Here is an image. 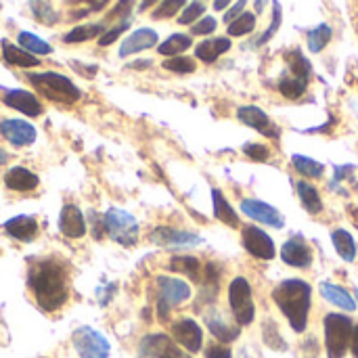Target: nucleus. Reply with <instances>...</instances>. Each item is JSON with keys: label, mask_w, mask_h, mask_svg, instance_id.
<instances>
[{"label": "nucleus", "mask_w": 358, "mask_h": 358, "mask_svg": "<svg viewBox=\"0 0 358 358\" xmlns=\"http://www.w3.org/2000/svg\"><path fill=\"white\" fill-rule=\"evenodd\" d=\"M229 304L239 327L252 325L256 319V306L252 298V287L245 277H235L229 285Z\"/></svg>", "instance_id": "5"}, {"label": "nucleus", "mask_w": 358, "mask_h": 358, "mask_svg": "<svg viewBox=\"0 0 358 358\" xmlns=\"http://www.w3.org/2000/svg\"><path fill=\"white\" fill-rule=\"evenodd\" d=\"M128 67H132V69H147V67H151V61H134Z\"/></svg>", "instance_id": "52"}, {"label": "nucleus", "mask_w": 358, "mask_h": 358, "mask_svg": "<svg viewBox=\"0 0 358 358\" xmlns=\"http://www.w3.org/2000/svg\"><path fill=\"white\" fill-rule=\"evenodd\" d=\"M134 2H136V0H117V4L107 13V19H122V21H126L128 15L132 13Z\"/></svg>", "instance_id": "46"}, {"label": "nucleus", "mask_w": 358, "mask_h": 358, "mask_svg": "<svg viewBox=\"0 0 358 358\" xmlns=\"http://www.w3.org/2000/svg\"><path fill=\"white\" fill-rule=\"evenodd\" d=\"M264 6H266V0H256V10H258V13H262Z\"/></svg>", "instance_id": "55"}, {"label": "nucleus", "mask_w": 358, "mask_h": 358, "mask_svg": "<svg viewBox=\"0 0 358 358\" xmlns=\"http://www.w3.org/2000/svg\"><path fill=\"white\" fill-rule=\"evenodd\" d=\"M2 57L8 65H15V67H38L40 65V59L25 52L23 48H17L13 42L8 40H2Z\"/></svg>", "instance_id": "24"}, {"label": "nucleus", "mask_w": 358, "mask_h": 358, "mask_svg": "<svg viewBox=\"0 0 358 358\" xmlns=\"http://www.w3.org/2000/svg\"><path fill=\"white\" fill-rule=\"evenodd\" d=\"M187 4V0H162L155 8H153V19H170L174 17L182 6Z\"/></svg>", "instance_id": "42"}, {"label": "nucleus", "mask_w": 358, "mask_h": 358, "mask_svg": "<svg viewBox=\"0 0 358 358\" xmlns=\"http://www.w3.org/2000/svg\"><path fill=\"white\" fill-rule=\"evenodd\" d=\"M350 352H352V357L358 358V325H355V329H352V338H350Z\"/></svg>", "instance_id": "51"}, {"label": "nucleus", "mask_w": 358, "mask_h": 358, "mask_svg": "<svg viewBox=\"0 0 358 358\" xmlns=\"http://www.w3.org/2000/svg\"><path fill=\"white\" fill-rule=\"evenodd\" d=\"M103 227L107 235L120 245L130 248L138 241V222L126 210H117V208L107 210V214L103 216Z\"/></svg>", "instance_id": "6"}, {"label": "nucleus", "mask_w": 358, "mask_h": 358, "mask_svg": "<svg viewBox=\"0 0 358 358\" xmlns=\"http://www.w3.org/2000/svg\"><path fill=\"white\" fill-rule=\"evenodd\" d=\"M59 231L69 239H80L86 235V218L78 206L73 203L63 206L61 216H59Z\"/></svg>", "instance_id": "16"}, {"label": "nucleus", "mask_w": 358, "mask_h": 358, "mask_svg": "<svg viewBox=\"0 0 358 358\" xmlns=\"http://www.w3.org/2000/svg\"><path fill=\"white\" fill-rule=\"evenodd\" d=\"M138 358H185L172 338L166 334H149L138 344Z\"/></svg>", "instance_id": "10"}, {"label": "nucleus", "mask_w": 358, "mask_h": 358, "mask_svg": "<svg viewBox=\"0 0 358 358\" xmlns=\"http://www.w3.org/2000/svg\"><path fill=\"white\" fill-rule=\"evenodd\" d=\"M281 21H283V8H281V4L275 0V2H273V21H271V25H268V29H266V31H264V34H262V36L256 40V44H258V46L266 44V42H268V40H271V38H273V36L279 31V27H281Z\"/></svg>", "instance_id": "40"}, {"label": "nucleus", "mask_w": 358, "mask_h": 358, "mask_svg": "<svg viewBox=\"0 0 358 358\" xmlns=\"http://www.w3.org/2000/svg\"><path fill=\"white\" fill-rule=\"evenodd\" d=\"M241 210L248 218L256 220V222H262V224H268V227H275V229H281L285 224L281 212H277L273 206L260 201V199H243L241 201Z\"/></svg>", "instance_id": "14"}, {"label": "nucleus", "mask_w": 358, "mask_h": 358, "mask_svg": "<svg viewBox=\"0 0 358 358\" xmlns=\"http://www.w3.org/2000/svg\"><path fill=\"white\" fill-rule=\"evenodd\" d=\"M6 162V155L4 153H0V164H4Z\"/></svg>", "instance_id": "56"}, {"label": "nucleus", "mask_w": 358, "mask_h": 358, "mask_svg": "<svg viewBox=\"0 0 358 358\" xmlns=\"http://www.w3.org/2000/svg\"><path fill=\"white\" fill-rule=\"evenodd\" d=\"M321 294H323V298H325L327 302L336 304L338 308H342V310H346V313H355V308H357L355 298H352L344 287H340V285H336V283H329V281L321 283Z\"/></svg>", "instance_id": "23"}, {"label": "nucleus", "mask_w": 358, "mask_h": 358, "mask_svg": "<svg viewBox=\"0 0 358 358\" xmlns=\"http://www.w3.org/2000/svg\"><path fill=\"white\" fill-rule=\"evenodd\" d=\"M38 176L34 172H29L27 168L23 166H15L10 168L6 174H4V185L10 189V191H17V193H29L38 187Z\"/></svg>", "instance_id": "21"}, {"label": "nucleus", "mask_w": 358, "mask_h": 358, "mask_svg": "<svg viewBox=\"0 0 358 358\" xmlns=\"http://www.w3.org/2000/svg\"><path fill=\"white\" fill-rule=\"evenodd\" d=\"M243 153L254 162H266L271 157V149L266 145H260V143H248L243 147Z\"/></svg>", "instance_id": "45"}, {"label": "nucleus", "mask_w": 358, "mask_h": 358, "mask_svg": "<svg viewBox=\"0 0 358 358\" xmlns=\"http://www.w3.org/2000/svg\"><path fill=\"white\" fill-rule=\"evenodd\" d=\"M212 201H214V216H216L220 222H224V224L237 229V227H239V216H237V212L233 210V206L227 201V197H224V193H222L220 189H212Z\"/></svg>", "instance_id": "26"}, {"label": "nucleus", "mask_w": 358, "mask_h": 358, "mask_svg": "<svg viewBox=\"0 0 358 358\" xmlns=\"http://www.w3.org/2000/svg\"><path fill=\"white\" fill-rule=\"evenodd\" d=\"M105 25L103 23H84V25H78L73 27L71 31H67L63 36V42L65 44H78V42H86V40H92L96 38L99 34H103Z\"/></svg>", "instance_id": "30"}, {"label": "nucleus", "mask_w": 358, "mask_h": 358, "mask_svg": "<svg viewBox=\"0 0 358 358\" xmlns=\"http://www.w3.org/2000/svg\"><path fill=\"white\" fill-rule=\"evenodd\" d=\"M170 271L182 273L193 281H201V262L193 256H174L170 260Z\"/></svg>", "instance_id": "29"}, {"label": "nucleus", "mask_w": 358, "mask_h": 358, "mask_svg": "<svg viewBox=\"0 0 358 358\" xmlns=\"http://www.w3.org/2000/svg\"><path fill=\"white\" fill-rule=\"evenodd\" d=\"M245 4H248V0H237V4L231 6V8L224 13V23H231V21H235L239 15H243V13H245Z\"/></svg>", "instance_id": "49"}, {"label": "nucleus", "mask_w": 358, "mask_h": 358, "mask_svg": "<svg viewBox=\"0 0 358 358\" xmlns=\"http://www.w3.org/2000/svg\"><path fill=\"white\" fill-rule=\"evenodd\" d=\"M191 44H193L191 36H187V34H172L168 40H164L157 46V50L164 57H176V55H182L187 48H191Z\"/></svg>", "instance_id": "31"}, {"label": "nucleus", "mask_w": 358, "mask_h": 358, "mask_svg": "<svg viewBox=\"0 0 358 358\" xmlns=\"http://www.w3.org/2000/svg\"><path fill=\"white\" fill-rule=\"evenodd\" d=\"M0 134L13 147H27L38 136L36 128L25 120H2L0 122Z\"/></svg>", "instance_id": "12"}, {"label": "nucleus", "mask_w": 358, "mask_h": 358, "mask_svg": "<svg viewBox=\"0 0 358 358\" xmlns=\"http://www.w3.org/2000/svg\"><path fill=\"white\" fill-rule=\"evenodd\" d=\"M325 327V348L329 358H344L350 348V338H352V321L344 315H327L323 321Z\"/></svg>", "instance_id": "4"}, {"label": "nucleus", "mask_w": 358, "mask_h": 358, "mask_svg": "<svg viewBox=\"0 0 358 358\" xmlns=\"http://www.w3.org/2000/svg\"><path fill=\"white\" fill-rule=\"evenodd\" d=\"M237 117H239V122H243L245 126H250V128H254V130H260L262 134H266V136H271V138H277V136H279V128L273 126L268 113L262 111V109L256 107V105H243V107H239V109H237Z\"/></svg>", "instance_id": "15"}, {"label": "nucleus", "mask_w": 358, "mask_h": 358, "mask_svg": "<svg viewBox=\"0 0 358 358\" xmlns=\"http://www.w3.org/2000/svg\"><path fill=\"white\" fill-rule=\"evenodd\" d=\"M130 27V21L126 19V21H120L117 25H113L111 29H107L105 34H101V38H99V44L101 46H109V44H113L126 29Z\"/></svg>", "instance_id": "44"}, {"label": "nucleus", "mask_w": 358, "mask_h": 358, "mask_svg": "<svg viewBox=\"0 0 358 358\" xmlns=\"http://www.w3.org/2000/svg\"><path fill=\"white\" fill-rule=\"evenodd\" d=\"M231 2H233V0H214V8H216V10H224Z\"/></svg>", "instance_id": "53"}, {"label": "nucleus", "mask_w": 358, "mask_h": 358, "mask_svg": "<svg viewBox=\"0 0 358 358\" xmlns=\"http://www.w3.org/2000/svg\"><path fill=\"white\" fill-rule=\"evenodd\" d=\"M203 13H206V4L199 2V0H195V2H191V4L185 6V10L178 17V23L180 25H193V23H197V19L203 17Z\"/></svg>", "instance_id": "43"}, {"label": "nucleus", "mask_w": 358, "mask_h": 358, "mask_svg": "<svg viewBox=\"0 0 358 358\" xmlns=\"http://www.w3.org/2000/svg\"><path fill=\"white\" fill-rule=\"evenodd\" d=\"M206 358H231L233 357V352H231V348L229 346H224V344H212V346H208L206 348Z\"/></svg>", "instance_id": "48"}, {"label": "nucleus", "mask_w": 358, "mask_h": 358, "mask_svg": "<svg viewBox=\"0 0 358 358\" xmlns=\"http://www.w3.org/2000/svg\"><path fill=\"white\" fill-rule=\"evenodd\" d=\"M241 243L248 250V254H252L254 258H260V260H273L277 254L271 235L254 224H248L241 229Z\"/></svg>", "instance_id": "9"}, {"label": "nucleus", "mask_w": 358, "mask_h": 358, "mask_svg": "<svg viewBox=\"0 0 358 358\" xmlns=\"http://www.w3.org/2000/svg\"><path fill=\"white\" fill-rule=\"evenodd\" d=\"M191 298V287L182 279L174 277H157V315L162 321L170 317L174 306H180Z\"/></svg>", "instance_id": "7"}, {"label": "nucleus", "mask_w": 358, "mask_h": 358, "mask_svg": "<svg viewBox=\"0 0 358 358\" xmlns=\"http://www.w3.org/2000/svg\"><path fill=\"white\" fill-rule=\"evenodd\" d=\"M281 260L294 268H308L313 264V250L302 239H289L281 248Z\"/></svg>", "instance_id": "18"}, {"label": "nucleus", "mask_w": 358, "mask_h": 358, "mask_svg": "<svg viewBox=\"0 0 358 358\" xmlns=\"http://www.w3.org/2000/svg\"><path fill=\"white\" fill-rule=\"evenodd\" d=\"M2 229L13 237V239H17V241H23V243H29V241H34L36 239V235H38V222H36V218L34 216H13V218H8L4 224H2Z\"/></svg>", "instance_id": "19"}, {"label": "nucleus", "mask_w": 358, "mask_h": 358, "mask_svg": "<svg viewBox=\"0 0 358 358\" xmlns=\"http://www.w3.org/2000/svg\"><path fill=\"white\" fill-rule=\"evenodd\" d=\"M206 325H208L210 334L218 342H222V344H231V342H235L239 338V327L229 325L220 315H208L206 317Z\"/></svg>", "instance_id": "25"}, {"label": "nucleus", "mask_w": 358, "mask_h": 358, "mask_svg": "<svg viewBox=\"0 0 358 358\" xmlns=\"http://www.w3.org/2000/svg\"><path fill=\"white\" fill-rule=\"evenodd\" d=\"M296 191H298L300 201H302V206H304L306 212H310V214H321V212H323L321 195H319V191H317L310 182H306V180L296 182Z\"/></svg>", "instance_id": "27"}, {"label": "nucleus", "mask_w": 358, "mask_h": 358, "mask_svg": "<svg viewBox=\"0 0 358 358\" xmlns=\"http://www.w3.org/2000/svg\"><path fill=\"white\" fill-rule=\"evenodd\" d=\"M216 19L214 17H201L197 23L191 25V34L195 36H208V34H214L216 31Z\"/></svg>", "instance_id": "47"}, {"label": "nucleus", "mask_w": 358, "mask_h": 358, "mask_svg": "<svg viewBox=\"0 0 358 358\" xmlns=\"http://www.w3.org/2000/svg\"><path fill=\"white\" fill-rule=\"evenodd\" d=\"M71 344L80 358H107L111 352L105 336L94 331L92 327H80L71 336Z\"/></svg>", "instance_id": "8"}, {"label": "nucleus", "mask_w": 358, "mask_h": 358, "mask_svg": "<svg viewBox=\"0 0 358 358\" xmlns=\"http://www.w3.org/2000/svg\"><path fill=\"white\" fill-rule=\"evenodd\" d=\"M262 334H264V342L273 348V350H285V342L279 334V327L275 325V321H264V327H262Z\"/></svg>", "instance_id": "41"}, {"label": "nucleus", "mask_w": 358, "mask_h": 358, "mask_svg": "<svg viewBox=\"0 0 358 358\" xmlns=\"http://www.w3.org/2000/svg\"><path fill=\"white\" fill-rule=\"evenodd\" d=\"M17 42L21 44V48L25 52H29L34 57L36 55H48V52H52V46L48 42H44L42 38H38L36 34H31V31H19Z\"/></svg>", "instance_id": "33"}, {"label": "nucleus", "mask_w": 358, "mask_h": 358, "mask_svg": "<svg viewBox=\"0 0 358 358\" xmlns=\"http://www.w3.org/2000/svg\"><path fill=\"white\" fill-rule=\"evenodd\" d=\"M27 283H29V289L34 292L38 306L44 313H55L61 306H65V302L69 300L67 273L59 262L50 258L40 260L29 268Z\"/></svg>", "instance_id": "1"}, {"label": "nucleus", "mask_w": 358, "mask_h": 358, "mask_svg": "<svg viewBox=\"0 0 358 358\" xmlns=\"http://www.w3.org/2000/svg\"><path fill=\"white\" fill-rule=\"evenodd\" d=\"M331 42V27L327 23H321L313 31H308V48L310 52H321Z\"/></svg>", "instance_id": "37"}, {"label": "nucleus", "mask_w": 358, "mask_h": 358, "mask_svg": "<svg viewBox=\"0 0 358 358\" xmlns=\"http://www.w3.org/2000/svg\"><path fill=\"white\" fill-rule=\"evenodd\" d=\"M355 296H357V302H358V289H357V292H355Z\"/></svg>", "instance_id": "57"}, {"label": "nucleus", "mask_w": 358, "mask_h": 358, "mask_svg": "<svg viewBox=\"0 0 358 358\" xmlns=\"http://www.w3.org/2000/svg\"><path fill=\"white\" fill-rule=\"evenodd\" d=\"M69 4H76V6H88V13H92V10H101L109 0H67Z\"/></svg>", "instance_id": "50"}, {"label": "nucleus", "mask_w": 358, "mask_h": 358, "mask_svg": "<svg viewBox=\"0 0 358 358\" xmlns=\"http://www.w3.org/2000/svg\"><path fill=\"white\" fill-rule=\"evenodd\" d=\"M229 48H231L229 38H212V40H203L195 46V57L203 63H214Z\"/></svg>", "instance_id": "22"}, {"label": "nucleus", "mask_w": 358, "mask_h": 358, "mask_svg": "<svg viewBox=\"0 0 358 358\" xmlns=\"http://www.w3.org/2000/svg\"><path fill=\"white\" fill-rule=\"evenodd\" d=\"M254 27H256V15L254 13H243V15H239L235 21H231L229 23V36H248V34H252L254 31Z\"/></svg>", "instance_id": "38"}, {"label": "nucleus", "mask_w": 358, "mask_h": 358, "mask_svg": "<svg viewBox=\"0 0 358 358\" xmlns=\"http://www.w3.org/2000/svg\"><path fill=\"white\" fill-rule=\"evenodd\" d=\"M285 59L289 63V69H292V76L294 78H300L304 82H308L313 78V65H310V61L298 48H294L292 52H287Z\"/></svg>", "instance_id": "32"}, {"label": "nucleus", "mask_w": 358, "mask_h": 358, "mask_svg": "<svg viewBox=\"0 0 358 358\" xmlns=\"http://www.w3.org/2000/svg\"><path fill=\"white\" fill-rule=\"evenodd\" d=\"M27 80L34 84V88L46 96L52 103H61V105H73L76 101H80L82 90L63 73L57 71H42V73H29Z\"/></svg>", "instance_id": "3"}, {"label": "nucleus", "mask_w": 358, "mask_h": 358, "mask_svg": "<svg viewBox=\"0 0 358 358\" xmlns=\"http://www.w3.org/2000/svg\"><path fill=\"white\" fill-rule=\"evenodd\" d=\"M155 2H157V0H143V2H141V10H147V8H149L151 4H155Z\"/></svg>", "instance_id": "54"}, {"label": "nucleus", "mask_w": 358, "mask_h": 358, "mask_svg": "<svg viewBox=\"0 0 358 358\" xmlns=\"http://www.w3.org/2000/svg\"><path fill=\"white\" fill-rule=\"evenodd\" d=\"M4 105L10 107V109H17L19 113L23 115H29V117H38L44 107L40 103V99L29 92V90H23V88H13V90H6L4 96H2Z\"/></svg>", "instance_id": "13"}, {"label": "nucleus", "mask_w": 358, "mask_h": 358, "mask_svg": "<svg viewBox=\"0 0 358 358\" xmlns=\"http://www.w3.org/2000/svg\"><path fill=\"white\" fill-rule=\"evenodd\" d=\"M157 40H159V36H157V31L151 29V27L134 29V31L122 42V46H120V57L126 59V57L136 55V52H141V50L153 48V46L157 44Z\"/></svg>", "instance_id": "17"}, {"label": "nucleus", "mask_w": 358, "mask_h": 358, "mask_svg": "<svg viewBox=\"0 0 358 358\" xmlns=\"http://www.w3.org/2000/svg\"><path fill=\"white\" fill-rule=\"evenodd\" d=\"M306 86H308V82H304L300 78H294V76H287V78L279 80V92L285 99H292V101L300 99L306 92Z\"/></svg>", "instance_id": "36"}, {"label": "nucleus", "mask_w": 358, "mask_h": 358, "mask_svg": "<svg viewBox=\"0 0 358 358\" xmlns=\"http://www.w3.org/2000/svg\"><path fill=\"white\" fill-rule=\"evenodd\" d=\"M151 239L157 243V245H176V248H191V245H197L201 239L193 233H187V231H176V229H168V227H157L153 233H151Z\"/></svg>", "instance_id": "20"}, {"label": "nucleus", "mask_w": 358, "mask_h": 358, "mask_svg": "<svg viewBox=\"0 0 358 358\" xmlns=\"http://www.w3.org/2000/svg\"><path fill=\"white\" fill-rule=\"evenodd\" d=\"M273 300L289 321L296 334H302L308 325V313L313 306V289L302 279H285L273 289Z\"/></svg>", "instance_id": "2"}, {"label": "nucleus", "mask_w": 358, "mask_h": 358, "mask_svg": "<svg viewBox=\"0 0 358 358\" xmlns=\"http://www.w3.org/2000/svg\"><path fill=\"white\" fill-rule=\"evenodd\" d=\"M31 13H34V17L40 21V23H44V25H57L59 23V13L55 10V6L48 2V0H31Z\"/></svg>", "instance_id": "35"}, {"label": "nucleus", "mask_w": 358, "mask_h": 358, "mask_svg": "<svg viewBox=\"0 0 358 358\" xmlns=\"http://www.w3.org/2000/svg\"><path fill=\"white\" fill-rule=\"evenodd\" d=\"M164 69L174 71V73H193V71L197 69V63H195V59H191V57L176 55V57H168V59L164 61Z\"/></svg>", "instance_id": "39"}, {"label": "nucleus", "mask_w": 358, "mask_h": 358, "mask_svg": "<svg viewBox=\"0 0 358 358\" xmlns=\"http://www.w3.org/2000/svg\"><path fill=\"white\" fill-rule=\"evenodd\" d=\"M292 164H294V168H296L298 174H302L306 178H313V180L315 178H321L325 174V166L323 164H319V162H315L310 157H304V155H294L292 157Z\"/></svg>", "instance_id": "34"}, {"label": "nucleus", "mask_w": 358, "mask_h": 358, "mask_svg": "<svg viewBox=\"0 0 358 358\" xmlns=\"http://www.w3.org/2000/svg\"><path fill=\"white\" fill-rule=\"evenodd\" d=\"M172 338H174V342H178L191 355L199 352L201 346H203V331H201V327L193 319H187V317L178 319L172 325Z\"/></svg>", "instance_id": "11"}, {"label": "nucleus", "mask_w": 358, "mask_h": 358, "mask_svg": "<svg viewBox=\"0 0 358 358\" xmlns=\"http://www.w3.org/2000/svg\"><path fill=\"white\" fill-rule=\"evenodd\" d=\"M331 241H334L336 252L340 254V258H344L346 262H355L357 260V243H355V237L348 231H344V229L334 231Z\"/></svg>", "instance_id": "28"}]
</instances>
